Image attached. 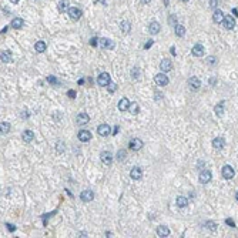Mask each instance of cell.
Here are the masks:
<instances>
[{"label": "cell", "mask_w": 238, "mask_h": 238, "mask_svg": "<svg viewBox=\"0 0 238 238\" xmlns=\"http://www.w3.org/2000/svg\"><path fill=\"white\" fill-rule=\"evenodd\" d=\"M97 83H99L101 87H107L108 84L111 83L110 74H108V73H101V74L99 76V78H97Z\"/></svg>", "instance_id": "1"}, {"label": "cell", "mask_w": 238, "mask_h": 238, "mask_svg": "<svg viewBox=\"0 0 238 238\" xmlns=\"http://www.w3.org/2000/svg\"><path fill=\"white\" fill-rule=\"evenodd\" d=\"M154 81H155V84H157V86L164 87V86H167V84H168V77L164 74V73H158V74H155Z\"/></svg>", "instance_id": "2"}, {"label": "cell", "mask_w": 238, "mask_h": 238, "mask_svg": "<svg viewBox=\"0 0 238 238\" xmlns=\"http://www.w3.org/2000/svg\"><path fill=\"white\" fill-rule=\"evenodd\" d=\"M160 68L163 73H167V71H171L173 70V63H171L170 59H163L160 63Z\"/></svg>", "instance_id": "3"}, {"label": "cell", "mask_w": 238, "mask_h": 238, "mask_svg": "<svg viewBox=\"0 0 238 238\" xmlns=\"http://www.w3.org/2000/svg\"><path fill=\"white\" fill-rule=\"evenodd\" d=\"M234 176H235V171H234V168L231 167V165H224L223 167V177L225 180H231V178H234Z\"/></svg>", "instance_id": "4"}, {"label": "cell", "mask_w": 238, "mask_h": 238, "mask_svg": "<svg viewBox=\"0 0 238 238\" xmlns=\"http://www.w3.org/2000/svg\"><path fill=\"white\" fill-rule=\"evenodd\" d=\"M211 173L208 170H204V171H201L200 176H198V180H200L201 184H208V182L211 181Z\"/></svg>", "instance_id": "5"}, {"label": "cell", "mask_w": 238, "mask_h": 238, "mask_svg": "<svg viewBox=\"0 0 238 238\" xmlns=\"http://www.w3.org/2000/svg\"><path fill=\"white\" fill-rule=\"evenodd\" d=\"M187 83H188V87L192 90V91H197V90H200V87H201V81L198 80L197 77H190Z\"/></svg>", "instance_id": "6"}, {"label": "cell", "mask_w": 238, "mask_h": 238, "mask_svg": "<svg viewBox=\"0 0 238 238\" xmlns=\"http://www.w3.org/2000/svg\"><path fill=\"white\" fill-rule=\"evenodd\" d=\"M223 24H224V27H225L227 30H232V29L235 27V19L232 17L231 14H230V16H225V19H224Z\"/></svg>", "instance_id": "7"}, {"label": "cell", "mask_w": 238, "mask_h": 238, "mask_svg": "<svg viewBox=\"0 0 238 238\" xmlns=\"http://www.w3.org/2000/svg\"><path fill=\"white\" fill-rule=\"evenodd\" d=\"M80 198L84 203H90V201H93V198H94V192L91 191V190H84L80 194Z\"/></svg>", "instance_id": "8"}, {"label": "cell", "mask_w": 238, "mask_h": 238, "mask_svg": "<svg viewBox=\"0 0 238 238\" xmlns=\"http://www.w3.org/2000/svg\"><path fill=\"white\" fill-rule=\"evenodd\" d=\"M77 138L80 140V141H83V143H87V141L91 140V133H90L89 130H80L78 131V134H77Z\"/></svg>", "instance_id": "9"}, {"label": "cell", "mask_w": 238, "mask_h": 238, "mask_svg": "<svg viewBox=\"0 0 238 238\" xmlns=\"http://www.w3.org/2000/svg\"><path fill=\"white\" fill-rule=\"evenodd\" d=\"M100 158H101V163L105 164V165H110L113 163V154L110 151H103Z\"/></svg>", "instance_id": "10"}, {"label": "cell", "mask_w": 238, "mask_h": 238, "mask_svg": "<svg viewBox=\"0 0 238 238\" xmlns=\"http://www.w3.org/2000/svg\"><path fill=\"white\" fill-rule=\"evenodd\" d=\"M81 14H83V13H81V10L78 9V7H70V9H68V16H70L73 20H78L81 17Z\"/></svg>", "instance_id": "11"}, {"label": "cell", "mask_w": 238, "mask_h": 238, "mask_svg": "<svg viewBox=\"0 0 238 238\" xmlns=\"http://www.w3.org/2000/svg\"><path fill=\"white\" fill-rule=\"evenodd\" d=\"M97 133L101 137H107L108 134L111 133V131H110V126H108V124H100L99 128H97Z\"/></svg>", "instance_id": "12"}, {"label": "cell", "mask_w": 238, "mask_h": 238, "mask_svg": "<svg viewBox=\"0 0 238 238\" xmlns=\"http://www.w3.org/2000/svg\"><path fill=\"white\" fill-rule=\"evenodd\" d=\"M224 19H225V16H224V13L221 12V10H219V9H215V10H214V14H213L214 23H223Z\"/></svg>", "instance_id": "13"}, {"label": "cell", "mask_w": 238, "mask_h": 238, "mask_svg": "<svg viewBox=\"0 0 238 238\" xmlns=\"http://www.w3.org/2000/svg\"><path fill=\"white\" fill-rule=\"evenodd\" d=\"M99 44L101 49H114V43L110 39H100Z\"/></svg>", "instance_id": "14"}, {"label": "cell", "mask_w": 238, "mask_h": 238, "mask_svg": "<svg viewBox=\"0 0 238 238\" xmlns=\"http://www.w3.org/2000/svg\"><path fill=\"white\" fill-rule=\"evenodd\" d=\"M141 147H143V141L140 138H133L130 141V150H133V151H138Z\"/></svg>", "instance_id": "15"}, {"label": "cell", "mask_w": 238, "mask_h": 238, "mask_svg": "<svg viewBox=\"0 0 238 238\" xmlns=\"http://www.w3.org/2000/svg\"><path fill=\"white\" fill-rule=\"evenodd\" d=\"M191 53H192V56H195V57L204 56V47L201 46V44H195V46L192 47Z\"/></svg>", "instance_id": "16"}, {"label": "cell", "mask_w": 238, "mask_h": 238, "mask_svg": "<svg viewBox=\"0 0 238 238\" xmlns=\"http://www.w3.org/2000/svg\"><path fill=\"white\" fill-rule=\"evenodd\" d=\"M130 104L131 103L128 101V99H121L120 101H118V110H120V111H127V110L130 108Z\"/></svg>", "instance_id": "17"}, {"label": "cell", "mask_w": 238, "mask_h": 238, "mask_svg": "<svg viewBox=\"0 0 238 238\" xmlns=\"http://www.w3.org/2000/svg\"><path fill=\"white\" fill-rule=\"evenodd\" d=\"M157 235H158V237H161V238L168 237V235H170V230H168V227L160 225V227L157 228Z\"/></svg>", "instance_id": "18"}, {"label": "cell", "mask_w": 238, "mask_h": 238, "mask_svg": "<svg viewBox=\"0 0 238 238\" xmlns=\"http://www.w3.org/2000/svg\"><path fill=\"white\" fill-rule=\"evenodd\" d=\"M130 177L133 180H140L143 177V171H141V168L140 167H134V168H131V171H130Z\"/></svg>", "instance_id": "19"}, {"label": "cell", "mask_w": 238, "mask_h": 238, "mask_svg": "<svg viewBox=\"0 0 238 238\" xmlns=\"http://www.w3.org/2000/svg\"><path fill=\"white\" fill-rule=\"evenodd\" d=\"M76 121H77V124H87L90 121V117L87 113H80V114H77V118H76Z\"/></svg>", "instance_id": "20"}, {"label": "cell", "mask_w": 238, "mask_h": 238, "mask_svg": "<svg viewBox=\"0 0 238 238\" xmlns=\"http://www.w3.org/2000/svg\"><path fill=\"white\" fill-rule=\"evenodd\" d=\"M160 30H161L160 23H157V22H151V23H150L149 31H150L151 34H158V33H160Z\"/></svg>", "instance_id": "21"}, {"label": "cell", "mask_w": 238, "mask_h": 238, "mask_svg": "<svg viewBox=\"0 0 238 238\" xmlns=\"http://www.w3.org/2000/svg\"><path fill=\"white\" fill-rule=\"evenodd\" d=\"M224 144H225V141H224V138H221V137H217V138L213 140V147L215 150H221L224 147Z\"/></svg>", "instance_id": "22"}, {"label": "cell", "mask_w": 238, "mask_h": 238, "mask_svg": "<svg viewBox=\"0 0 238 238\" xmlns=\"http://www.w3.org/2000/svg\"><path fill=\"white\" fill-rule=\"evenodd\" d=\"M23 26H24V20L20 19V17H16V19L12 20V27L16 29V30H19V29H22Z\"/></svg>", "instance_id": "23"}, {"label": "cell", "mask_w": 238, "mask_h": 238, "mask_svg": "<svg viewBox=\"0 0 238 238\" xmlns=\"http://www.w3.org/2000/svg\"><path fill=\"white\" fill-rule=\"evenodd\" d=\"M57 9H59L60 13H64L66 10L70 9V6H68V0H60L59 4H57Z\"/></svg>", "instance_id": "24"}, {"label": "cell", "mask_w": 238, "mask_h": 238, "mask_svg": "<svg viewBox=\"0 0 238 238\" xmlns=\"http://www.w3.org/2000/svg\"><path fill=\"white\" fill-rule=\"evenodd\" d=\"M0 59H2V62H3V63H10V62H12V53H10L9 50H3V51H2V56H0Z\"/></svg>", "instance_id": "25"}, {"label": "cell", "mask_w": 238, "mask_h": 238, "mask_svg": "<svg viewBox=\"0 0 238 238\" xmlns=\"http://www.w3.org/2000/svg\"><path fill=\"white\" fill-rule=\"evenodd\" d=\"M176 204L178 205L180 208H184V207H187V204H188V200H187L186 197H182V195H180V197H177Z\"/></svg>", "instance_id": "26"}, {"label": "cell", "mask_w": 238, "mask_h": 238, "mask_svg": "<svg viewBox=\"0 0 238 238\" xmlns=\"http://www.w3.org/2000/svg\"><path fill=\"white\" fill-rule=\"evenodd\" d=\"M130 27H131V24L128 23V20H123V22L120 23V29H121V31H123V34L128 33V31H130Z\"/></svg>", "instance_id": "27"}, {"label": "cell", "mask_w": 238, "mask_h": 238, "mask_svg": "<svg viewBox=\"0 0 238 238\" xmlns=\"http://www.w3.org/2000/svg\"><path fill=\"white\" fill-rule=\"evenodd\" d=\"M33 137H34V134H33V131H31V130H26V131H23L22 138L24 140L26 143H30L31 140H33Z\"/></svg>", "instance_id": "28"}, {"label": "cell", "mask_w": 238, "mask_h": 238, "mask_svg": "<svg viewBox=\"0 0 238 238\" xmlns=\"http://www.w3.org/2000/svg\"><path fill=\"white\" fill-rule=\"evenodd\" d=\"M46 43H44V41H37V43H36V44H34V50H36V51H37V53H43L44 51V50H46Z\"/></svg>", "instance_id": "29"}, {"label": "cell", "mask_w": 238, "mask_h": 238, "mask_svg": "<svg viewBox=\"0 0 238 238\" xmlns=\"http://www.w3.org/2000/svg\"><path fill=\"white\" fill-rule=\"evenodd\" d=\"M174 31H176V34L178 36V37H182L184 34H186V27L181 24H177L176 27H174Z\"/></svg>", "instance_id": "30"}, {"label": "cell", "mask_w": 238, "mask_h": 238, "mask_svg": "<svg viewBox=\"0 0 238 238\" xmlns=\"http://www.w3.org/2000/svg\"><path fill=\"white\" fill-rule=\"evenodd\" d=\"M0 130H2V133H3V134H7V133H9V130H10V124L6 123V121H2Z\"/></svg>", "instance_id": "31"}, {"label": "cell", "mask_w": 238, "mask_h": 238, "mask_svg": "<svg viewBox=\"0 0 238 238\" xmlns=\"http://www.w3.org/2000/svg\"><path fill=\"white\" fill-rule=\"evenodd\" d=\"M128 110H130V113H131V114H134V116L138 114V110H140V108H138V104H137V103H131V104H130V108H128Z\"/></svg>", "instance_id": "32"}, {"label": "cell", "mask_w": 238, "mask_h": 238, "mask_svg": "<svg viewBox=\"0 0 238 238\" xmlns=\"http://www.w3.org/2000/svg\"><path fill=\"white\" fill-rule=\"evenodd\" d=\"M224 113V103H221V104H217L215 105V114L217 116H223Z\"/></svg>", "instance_id": "33"}, {"label": "cell", "mask_w": 238, "mask_h": 238, "mask_svg": "<svg viewBox=\"0 0 238 238\" xmlns=\"http://www.w3.org/2000/svg\"><path fill=\"white\" fill-rule=\"evenodd\" d=\"M205 227H207L208 230H211V231H215L217 230V224L214 223V221H207V223H205Z\"/></svg>", "instance_id": "34"}, {"label": "cell", "mask_w": 238, "mask_h": 238, "mask_svg": "<svg viewBox=\"0 0 238 238\" xmlns=\"http://www.w3.org/2000/svg\"><path fill=\"white\" fill-rule=\"evenodd\" d=\"M126 154H127L126 150H120V151L117 153V160H120V161L126 160Z\"/></svg>", "instance_id": "35"}, {"label": "cell", "mask_w": 238, "mask_h": 238, "mask_svg": "<svg viewBox=\"0 0 238 238\" xmlns=\"http://www.w3.org/2000/svg\"><path fill=\"white\" fill-rule=\"evenodd\" d=\"M47 81H49L50 84H54V86H57V84H60V81L57 80V78L54 77V76H49V77H47Z\"/></svg>", "instance_id": "36"}, {"label": "cell", "mask_w": 238, "mask_h": 238, "mask_svg": "<svg viewBox=\"0 0 238 238\" xmlns=\"http://www.w3.org/2000/svg\"><path fill=\"white\" fill-rule=\"evenodd\" d=\"M168 24H170V26H174V27H176V26H177V17H176V16L171 14L170 17H168Z\"/></svg>", "instance_id": "37"}, {"label": "cell", "mask_w": 238, "mask_h": 238, "mask_svg": "<svg viewBox=\"0 0 238 238\" xmlns=\"http://www.w3.org/2000/svg\"><path fill=\"white\" fill-rule=\"evenodd\" d=\"M107 90L110 91V93H114L116 90H117V83H110L107 86Z\"/></svg>", "instance_id": "38"}, {"label": "cell", "mask_w": 238, "mask_h": 238, "mask_svg": "<svg viewBox=\"0 0 238 238\" xmlns=\"http://www.w3.org/2000/svg\"><path fill=\"white\" fill-rule=\"evenodd\" d=\"M138 67H134L133 70H131V76H133V78L134 80H137V78H138Z\"/></svg>", "instance_id": "39"}, {"label": "cell", "mask_w": 238, "mask_h": 238, "mask_svg": "<svg viewBox=\"0 0 238 238\" xmlns=\"http://www.w3.org/2000/svg\"><path fill=\"white\" fill-rule=\"evenodd\" d=\"M215 63H217V59L214 56H210L207 59V64H215Z\"/></svg>", "instance_id": "40"}, {"label": "cell", "mask_w": 238, "mask_h": 238, "mask_svg": "<svg viewBox=\"0 0 238 238\" xmlns=\"http://www.w3.org/2000/svg\"><path fill=\"white\" fill-rule=\"evenodd\" d=\"M67 96L70 97V99H74V97L77 96V94H76V91H74V90H68V91H67Z\"/></svg>", "instance_id": "41"}, {"label": "cell", "mask_w": 238, "mask_h": 238, "mask_svg": "<svg viewBox=\"0 0 238 238\" xmlns=\"http://www.w3.org/2000/svg\"><path fill=\"white\" fill-rule=\"evenodd\" d=\"M225 223L228 224V225H231V227H235V223H234V219H231V218H227V219H225Z\"/></svg>", "instance_id": "42"}, {"label": "cell", "mask_w": 238, "mask_h": 238, "mask_svg": "<svg viewBox=\"0 0 238 238\" xmlns=\"http://www.w3.org/2000/svg\"><path fill=\"white\" fill-rule=\"evenodd\" d=\"M90 44H91V46H97V44H99V39H91V41H90Z\"/></svg>", "instance_id": "43"}, {"label": "cell", "mask_w": 238, "mask_h": 238, "mask_svg": "<svg viewBox=\"0 0 238 238\" xmlns=\"http://www.w3.org/2000/svg\"><path fill=\"white\" fill-rule=\"evenodd\" d=\"M6 227H7V230H9L10 232H13L16 230V227L14 225H12V224H6Z\"/></svg>", "instance_id": "44"}, {"label": "cell", "mask_w": 238, "mask_h": 238, "mask_svg": "<svg viewBox=\"0 0 238 238\" xmlns=\"http://www.w3.org/2000/svg\"><path fill=\"white\" fill-rule=\"evenodd\" d=\"M153 43H154V41H153V40H149V41H147V43H145L144 49H150V47L153 46Z\"/></svg>", "instance_id": "45"}, {"label": "cell", "mask_w": 238, "mask_h": 238, "mask_svg": "<svg viewBox=\"0 0 238 238\" xmlns=\"http://www.w3.org/2000/svg\"><path fill=\"white\" fill-rule=\"evenodd\" d=\"M57 151H64V145H63V143H59V145H57Z\"/></svg>", "instance_id": "46"}, {"label": "cell", "mask_w": 238, "mask_h": 238, "mask_svg": "<svg viewBox=\"0 0 238 238\" xmlns=\"http://www.w3.org/2000/svg\"><path fill=\"white\" fill-rule=\"evenodd\" d=\"M210 6L213 7V9H215V7H217V0H211V2H210Z\"/></svg>", "instance_id": "47"}, {"label": "cell", "mask_w": 238, "mask_h": 238, "mask_svg": "<svg viewBox=\"0 0 238 238\" xmlns=\"http://www.w3.org/2000/svg\"><path fill=\"white\" fill-rule=\"evenodd\" d=\"M118 130H120V128H118V126H116V127H114V133H113V134H114V136H117Z\"/></svg>", "instance_id": "48"}, {"label": "cell", "mask_w": 238, "mask_h": 238, "mask_svg": "<svg viewBox=\"0 0 238 238\" xmlns=\"http://www.w3.org/2000/svg\"><path fill=\"white\" fill-rule=\"evenodd\" d=\"M161 97H163V96H161L160 93H155V100H157V101H158V100L161 99Z\"/></svg>", "instance_id": "49"}, {"label": "cell", "mask_w": 238, "mask_h": 238, "mask_svg": "<svg viewBox=\"0 0 238 238\" xmlns=\"http://www.w3.org/2000/svg\"><path fill=\"white\" fill-rule=\"evenodd\" d=\"M7 29H9V27H7V26H4V27L2 29V34H3V33H6V31H7Z\"/></svg>", "instance_id": "50"}, {"label": "cell", "mask_w": 238, "mask_h": 238, "mask_svg": "<svg viewBox=\"0 0 238 238\" xmlns=\"http://www.w3.org/2000/svg\"><path fill=\"white\" fill-rule=\"evenodd\" d=\"M171 54H173V56H176V47H171Z\"/></svg>", "instance_id": "51"}, {"label": "cell", "mask_w": 238, "mask_h": 238, "mask_svg": "<svg viewBox=\"0 0 238 238\" xmlns=\"http://www.w3.org/2000/svg\"><path fill=\"white\" fill-rule=\"evenodd\" d=\"M141 2H143V3H144V4H149L150 2H151V0H141Z\"/></svg>", "instance_id": "52"}, {"label": "cell", "mask_w": 238, "mask_h": 238, "mask_svg": "<svg viewBox=\"0 0 238 238\" xmlns=\"http://www.w3.org/2000/svg\"><path fill=\"white\" fill-rule=\"evenodd\" d=\"M22 117H29V113L26 111V113H22Z\"/></svg>", "instance_id": "53"}, {"label": "cell", "mask_w": 238, "mask_h": 238, "mask_svg": "<svg viewBox=\"0 0 238 238\" xmlns=\"http://www.w3.org/2000/svg\"><path fill=\"white\" fill-rule=\"evenodd\" d=\"M10 2H12V3H17V2H19V0H10Z\"/></svg>", "instance_id": "54"}, {"label": "cell", "mask_w": 238, "mask_h": 238, "mask_svg": "<svg viewBox=\"0 0 238 238\" xmlns=\"http://www.w3.org/2000/svg\"><path fill=\"white\" fill-rule=\"evenodd\" d=\"M235 198H237V201H238V191L235 192Z\"/></svg>", "instance_id": "55"}, {"label": "cell", "mask_w": 238, "mask_h": 238, "mask_svg": "<svg viewBox=\"0 0 238 238\" xmlns=\"http://www.w3.org/2000/svg\"><path fill=\"white\" fill-rule=\"evenodd\" d=\"M180 2H182V3H186V2H188V0H180Z\"/></svg>", "instance_id": "56"}]
</instances>
